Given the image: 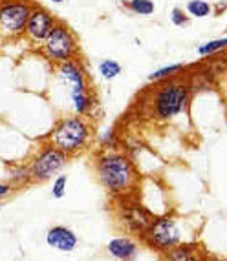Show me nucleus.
I'll use <instances>...</instances> for the list:
<instances>
[{
    "instance_id": "obj_26",
    "label": "nucleus",
    "mask_w": 227,
    "mask_h": 261,
    "mask_svg": "<svg viewBox=\"0 0 227 261\" xmlns=\"http://www.w3.org/2000/svg\"><path fill=\"white\" fill-rule=\"evenodd\" d=\"M48 2H52V4H62V2H66V0H48Z\"/></svg>"
},
{
    "instance_id": "obj_14",
    "label": "nucleus",
    "mask_w": 227,
    "mask_h": 261,
    "mask_svg": "<svg viewBox=\"0 0 227 261\" xmlns=\"http://www.w3.org/2000/svg\"><path fill=\"white\" fill-rule=\"evenodd\" d=\"M185 71H187V66L181 64V62H174V64H167L154 70L152 73H149L147 81L150 84H160V83H165V81H170V79L181 77Z\"/></svg>"
},
{
    "instance_id": "obj_11",
    "label": "nucleus",
    "mask_w": 227,
    "mask_h": 261,
    "mask_svg": "<svg viewBox=\"0 0 227 261\" xmlns=\"http://www.w3.org/2000/svg\"><path fill=\"white\" fill-rule=\"evenodd\" d=\"M46 245L57 252L70 254L74 252L79 245V238L72 228L64 225H55L52 228H48L46 232Z\"/></svg>"
},
{
    "instance_id": "obj_19",
    "label": "nucleus",
    "mask_w": 227,
    "mask_h": 261,
    "mask_svg": "<svg viewBox=\"0 0 227 261\" xmlns=\"http://www.w3.org/2000/svg\"><path fill=\"white\" fill-rule=\"evenodd\" d=\"M121 71H123V66L116 59H105V61H101L99 66H97V73L105 79V81L118 79L121 75Z\"/></svg>"
},
{
    "instance_id": "obj_20",
    "label": "nucleus",
    "mask_w": 227,
    "mask_h": 261,
    "mask_svg": "<svg viewBox=\"0 0 227 261\" xmlns=\"http://www.w3.org/2000/svg\"><path fill=\"white\" fill-rule=\"evenodd\" d=\"M121 144V137H119L116 126L106 128L99 137V148L101 150H118Z\"/></svg>"
},
{
    "instance_id": "obj_18",
    "label": "nucleus",
    "mask_w": 227,
    "mask_h": 261,
    "mask_svg": "<svg viewBox=\"0 0 227 261\" xmlns=\"http://www.w3.org/2000/svg\"><path fill=\"white\" fill-rule=\"evenodd\" d=\"M185 11L192 18H207L213 13V6L207 0H189L185 4Z\"/></svg>"
},
{
    "instance_id": "obj_7",
    "label": "nucleus",
    "mask_w": 227,
    "mask_h": 261,
    "mask_svg": "<svg viewBox=\"0 0 227 261\" xmlns=\"http://www.w3.org/2000/svg\"><path fill=\"white\" fill-rule=\"evenodd\" d=\"M33 6L35 2L31 0H0V39L17 40L24 37Z\"/></svg>"
},
{
    "instance_id": "obj_22",
    "label": "nucleus",
    "mask_w": 227,
    "mask_h": 261,
    "mask_svg": "<svg viewBox=\"0 0 227 261\" xmlns=\"http://www.w3.org/2000/svg\"><path fill=\"white\" fill-rule=\"evenodd\" d=\"M66 187H68V175H57L52 183V196L55 199H62L66 196Z\"/></svg>"
},
{
    "instance_id": "obj_10",
    "label": "nucleus",
    "mask_w": 227,
    "mask_h": 261,
    "mask_svg": "<svg viewBox=\"0 0 227 261\" xmlns=\"http://www.w3.org/2000/svg\"><path fill=\"white\" fill-rule=\"evenodd\" d=\"M57 22L59 20H57V17L50 9H46L44 6L35 4L33 9H31L30 18H28L24 37L39 48L40 44L48 39V35L53 31V28L57 26Z\"/></svg>"
},
{
    "instance_id": "obj_25",
    "label": "nucleus",
    "mask_w": 227,
    "mask_h": 261,
    "mask_svg": "<svg viewBox=\"0 0 227 261\" xmlns=\"http://www.w3.org/2000/svg\"><path fill=\"white\" fill-rule=\"evenodd\" d=\"M207 261H227V257H216V256H209Z\"/></svg>"
},
{
    "instance_id": "obj_15",
    "label": "nucleus",
    "mask_w": 227,
    "mask_h": 261,
    "mask_svg": "<svg viewBox=\"0 0 227 261\" xmlns=\"http://www.w3.org/2000/svg\"><path fill=\"white\" fill-rule=\"evenodd\" d=\"M227 51V37H220V39L207 40V42H201L196 48V53L201 59H209L214 55H222Z\"/></svg>"
},
{
    "instance_id": "obj_13",
    "label": "nucleus",
    "mask_w": 227,
    "mask_h": 261,
    "mask_svg": "<svg viewBox=\"0 0 227 261\" xmlns=\"http://www.w3.org/2000/svg\"><path fill=\"white\" fill-rule=\"evenodd\" d=\"M209 254L196 241H185L163 254V261H207Z\"/></svg>"
},
{
    "instance_id": "obj_3",
    "label": "nucleus",
    "mask_w": 227,
    "mask_h": 261,
    "mask_svg": "<svg viewBox=\"0 0 227 261\" xmlns=\"http://www.w3.org/2000/svg\"><path fill=\"white\" fill-rule=\"evenodd\" d=\"M94 139V126L90 119L84 115H66L57 121L52 134L48 135V143L57 146L68 157L84 152Z\"/></svg>"
},
{
    "instance_id": "obj_24",
    "label": "nucleus",
    "mask_w": 227,
    "mask_h": 261,
    "mask_svg": "<svg viewBox=\"0 0 227 261\" xmlns=\"http://www.w3.org/2000/svg\"><path fill=\"white\" fill-rule=\"evenodd\" d=\"M223 9H227V2H218V4H216V6H213V13L222 15Z\"/></svg>"
},
{
    "instance_id": "obj_5",
    "label": "nucleus",
    "mask_w": 227,
    "mask_h": 261,
    "mask_svg": "<svg viewBox=\"0 0 227 261\" xmlns=\"http://www.w3.org/2000/svg\"><path fill=\"white\" fill-rule=\"evenodd\" d=\"M39 53L53 66H59L66 61L81 59V46L75 31L66 22L59 20L53 31L39 46Z\"/></svg>"
},
{
    "instance_id": "obj_9",
    "label": "nucleus",
    "mask_w": 227,
    "mask_h": 261,
    "mask_svg": "<svg viewBox=\"0 0 227 261\" xmlns=\"http://www.w3.org/2000/svg\"><path fill=\"white\" fill-rule=\"evenodd\" d=\"M55 73H57V77L61 79V83L68 88L70 97L77 95V93L92 92L90 77H88L86 68L83 66L81 59L66 61V62H62V64L55 66Z\"/></svg>"
},
{
    "instance_id": "obj_6",
    "label": "nucleus",
    "mask_w": 227,
    "mask_h": 261,
    "mask_svg": "<svg viewBox=\"0 0 227 261\" xmlns=\"http://www.w3.org/2000/svg\"><path fill=\"white\" fill-rule=\"evenodd\" d=\"M143 245L150 250H156L160 254H165L172 247L185 241H191L185 238V226L181 225V219L172 214L157 216L149 230L141 238Z\"/></svg>"
},
{
    "instance_id": "obj_8",
    "label": "nucleus",
    "mask_w": 227,
    "mask_h": 261,
    "mask_svg": "<svg viewBox=\"0 0 227 261\" xmlns=\"http://www.w3.org/2000/svg\"><path fill=\"white\" fill-rule=\"evenodd\" d=\"M70 157L66 155L64 152L53 146V144H44L40 146V150L31 157V161L28 163L30 166V174L33 183H44L50 181L53 175H59L62 168L66 166Z\"/></svg>"
},
{
    "instance_id": "obj_2",
    "label": "nucleus",
    "mask_w": 227,
    "mask_h": 261,
    "mask_svg": "<svg viewBox=\"0 0 227 261\" xmlns=\"http://www.w3.org/2000/svg\"><path fill=\"white\" fill-rule=\"evenodd\" d=\"M192 88L187 77H176L165 83L154 84L149 100L150 119L156 122H169L187 110L191 102Z\"/></svg>"
},
{
    "instance_id": "obj_17",
    "label": "nucleus",
    "mask_w": 227,
    "mask_h": 261,
    "mask_svg": "<svg viewBox=\"0 0 227 261\" xmlns=\"http://www.w3.org/2000/svg\"><path fill=\"white\" fill-rule=\"evenodd\" d=\"M123 6L134 15H140V17H150V15L156 11V4L152 0H125Z\"/></svg>"
},
{
    "instance_id": "obj_16",
    "label": "nucleus",
    "mask_w": 227,
    "mask_h": 261,
    "mask_svg": "<svg viewBox=\"0 0 227 261\" xmlns=\"http://www.w3.org/2000/svg\"><path fill=\"white\" fill-rule=\"evenodd\" d=\"M9 183L17 188L33 183V181H31V174H30V166L28 165L11 166V168H9Z\"/></svg>"
},
{
    "instance_id": "obj_1",
    "label": "nucleus",
    "mask_w": 227,
    "mask_h": 261,
    "mask_svg": "<svg viewBox=\"0 0 227 261\" xmlns=\"http://www.w3.org/2000/svg\"><path fill=\"white\" fill-rule=\"evenodd\" d=\"M97 179L112 197L138 194L141 183L140 170L135 161L121 150H99L96 155Z\"/></svg>"
},
{
    "instance_id": "obj_23",
    "label": "nucleus",
    "mask_w": 227,
    "mask_h": 261,
    "mask_svg": "<svg viewBox=\"0 0 227 261\" xmlns=\"http://www.w3.org/2000/svg\"><path fill=\"white\" fill-rule=\"evenodd\" d=\"M13 188L15 187L11 183H0V201L6 199V197H8L9 194L13 192Z\"/></svg>"
},
{
    "instance_id": "obj_21",
    "label": "nucleus",
    "mask_w": 227,
    "mask_h": 261,
    "mask_svg": "<svg viewBox=\"0 0 227 261\" xmlns=\"http://www.w3.org/2000/svg\"><path fill=\"white\" fill-rule=\"evenodd\" d=\"M169 18H170V22H172V26H176V28H184V26H187L189 20H191V17L187 15V11H185L184 8H178V6L170 9Z\"/></svg>"
},
{
    "instance_id": "obj_12",
    "label": "nucleus",
    "mask_w": 227,
    "mask_h": 261,
    "mask_svg": "<svg viewBox=\"0 0 227 261\" xmlns=\"http://www.w3.org/2000/svg\"><path fill=\"white\" fill-rule=\"evenodd\" d=\"M140 243L132 236H116L106 245V252L116 261H135L140 256Z\"/></svg>"
},
{
    "instance_id": "obj_4",
    "label": "nucleus",
    "mask_w": 227,
    "mask_h": 261,
    "mask_svg": "<svg viewBox=\"0 0 227 261\" xmlns=\"http://www.w3.org/2000/svg\"><path fill=\"white\" fill-rule=\"evenodd\" d=\"M114 218L125 234L141 240L145 232L156 221L157 214L145 205L138 194H130V196L114 197Z\"/></svg>"
},
{
    "instance_id": "obj_27",
    "label": "nucleus",
    "mask_w": 227,
    "mask_h": 261,
    "mask_svg": "<svg viewBox=\"0 0 227 261\" xmlns=\"http://www.w3.org/2000/svg\"><path fill=\"white\" fill-rule=\"evenodd\" d=\"M223 55H225V61H227V51H225V53H223Z\"/></svg>"
}]
</instances>
